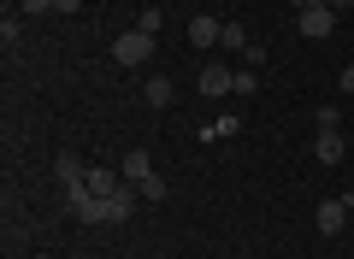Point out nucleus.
Here are the masks:
<instances>
[{
  "mask_svg": "<svg viewBox=\"0 0 354 259\" xmlns=\"http://www.w3.org/2000/svg\"><path fill=\"white\" fill-rule=\"evenodd\" d=\"M118 171H124V183H148V177H153V160H148V148H130L124 160H118Z\"/></svg>",
  "mask_w": 354,
  "mask_h": 259,
  "instance_id": "nucleus-8",
  "label": "nucleus"
},
{
  "mask_svg": "<svg viewBox=\"0 0 354 259\" xmlns=\"http://www.w3.org/2000/svg\"><path fill=\"white\" fill-rule=\"evenodd\" d=\"M195 88H201L207 100H225V95H236V71H230V65H218V59H207L201 77H195Z\"/></svg>",
  "mask_w": 354,
  "mask_h": 259,
  "instance_id": "nucleus-3",
  "label": "nucleus"
},
{
  "mask_svg": "<svg viewBox=\"0 0 354 259\" xmlns=\"http://www.w3.org/2000/svg\"><path fill=\"white\" fill-rule=\"evenodd\" d=\"M53 177H59V189H71V183H83V177H88V165L77 160V153H59V160H53Z\"/></svg>",
  "mask_w": 354,
  "mask_h": 259,
  "instance_id": "nucleus-9",
  "label": "nucleus"
},
{
  "mask_svg": "<svg viewBox=\"0 0 354 259\" xmlns=\"http://www.w3.org/2000/svg\"><path fill=\"white\" fill-rule=\"evenodd\" d=\"M142 100H148L153 112H165L177 100V83H171V77H148V83H142Z\"/></svg>",
  "mask_w": 354,
  "mask_h": 259,
  "instance_id": "nucleus-7",
  "label": "nucleus"
},
{
  "mask_svg": "<svg viewBox=\"0 0 354 259\" xmlns=\"http://www.w3.org/2000/svg\"><path fill=\"white\" fill-rule=\"evenodd\" d=\"M330 30H337V12H330V6H313V12H295V36H307V41H325Z\"/></svg>",
  "mask_w": 354,
  "mask_h": 259,
  "instance_id": "nucleus-4",
  "label": "nucleus"
},
{
  "mask_svg": "<svg viewBox=\"0 0 354 259\" xmlns=\"http://www.w3.org/2000/svg\"><path fill=\"white\" fill-rule=\"evenodd\" d=\"M342 153H348V136H342V130H319L313 160H319V165H342Z\"/></svg>",
  "mask_w": 354,
  "mask_h": 259,
  "instance_id": "nucleus-6",
  "label": "nucleus"
},
{
  "mask_svg": "<svg viewBox=\"0 0 354 259\" xmlns=\"http://www.w3.org/2000/svg\"><path fill=\"white\" fill-rule=\"evenodd\" d=\"M218 48H225V53H236V59H242V53L254 48V36H248V24H225V41H218Z\"/></svg>",
  "mask_w": 354,
  "mask_h": 259,
  "instance_id": "nucleus-10",
  "label": "nucleus"
},
{
  "mask_svg": "<svg viewBox=\"0 0 354 259\" xmlns=\"http://www.w3.org/2000/svg\"><path fill=\"white\" fill-rule=\"evenodd\" d=\"M313 6H330V0H295V12H313Z\"/></svg>",
  "mask_w": 354,
  "mask_h": 259,
  "instance_id": "nucleus-19",
  "label": "nucleus"
},
{
  "mask_svg": "<svg viewBox=\"0 0 354 259\" xmlns=\"http://www.w3.org/2000/svg\"><path fill=\"white\" fill-rule=\"evenodd\" d=\"M342 95H354V65H348V71H342Z\"/></svg>",
  "mask_w": 354,
  "mask_h": 259,
  "instance_id": "nucleus-20",
  "label": "nucleus"
},
{
  "mask_svg": "<svg viewBox=\"0 0 354 259\" xmlns=\"http://www.w3.org/2000/svg\"><path fill=\"white\" fill-rule=\"evenodd\" d=\"M348 218H354V195H330V200H319V207H313V230L319 236H342V230H348Z\"/></svg>",
  "mask_w": 354,
  "mask_h": 259,
  "instance_id": "nucleus-2",
  "label": "nucleus"
},
{
  "mask_svg": "<svg viewBox=\"0 0 354 259\" xmlns=\"http://www.w3.org/2000/svg\"><path fill=\"white\" fill-rule=\"evenodd\" d=\"M160 24H165V12H160V6H148V12L136 18V30H148V36H160Z\"/></svg>",
  "mask_w": 354,
  "mask_h": 259,
  "instance_id": "nucleus-16",
  "label": "nucleus"
},
{
  "mask_svg": "<svg viewBox=\"0 0 354 259\" xmlns=\"http://www.w3.org/2000/svg\"><path fill=\"white\" fill-rule=\"evenodd\" d=\"M53 12H59V18H71V12H83V0H53Z\"/></svg>",
  "mask_w": 354,
  "mask_h": 259,
  "instance_id": "nucleus-17",
  "label": "nucleus"
},
{
  "mask_svg": "<svg viewBox=\"0 0 354 259\" xmlns=\"http://www.w3.org/2000/svg\"><path fill=\"white\" fill-rule=\"evenodd\" d=\"M136 195H142V200H153V207H160V200H165V177H148V183H136Z\"/></svg>",
  "mask_w": 354,
  "mask_h": 259,
  "instance_id": "nucleus-15",
  "label": "nucleus"
},
{
  "mask_svg": "<svg viewBox=\"0 0 354 259\" xmlns=\"http://www.w3.org/2000/svg\"><path fill=\"white\" fill-rule=\"evenodd\" d=\"M313 124H319V130H342V106H330V100H325V106L313 112Z\"/></svg>",
  "mask_w": 354,
  "mask_h": 259,
  "instance_id": "nucleus-12",
  "label": "nucleus"
},
{
  "mask_svg": "<svg viewBox=\"0 0 354 259\" xmlns=\"http://www.w3.org/2000/svg\"><path fill=\"white\" fill-rule=\"evenodd\" d=\"M18 41H24V24H18V18H12V12H6V18H0V48L12 53V48H18Z\"/></svg>",
  "mask_w": 354,
  "mask_h": 259,
  "instance_id": "nucleus-11",
  "label": "nucleus"
},
{
  "mask_svg": "<svg viewBox=\"0 0 354 259\" xmlns=\"http://www.w3.org/2000/svg\"><path fill=\"white\" fill-rule=\"evenodd\" d=\"M236 130H242V124H236V118H230V112H225V118H218V124H207L201 136H207V142H218V136H236Z\"/></svg>",
  "mask_w": 354,
  "mask_h": 259,
  "instance_id": "nucleus-13",
  "label": "nucleus"
},
{
  "mask_svg": "<svg viewBox=\"0 0 354 259\" xmlns=\"http://www.w3.org/2000/svg\"><path fill=\"white\" fill-rule=\"evenodd\" d=\"M218 41H225V24H218L213 12H195V18H189V48L207 53V48H218Z\"/></svg>",
  "mask_w": 354,
  "mask_h": 259,
  "instance_id": "nucleus-5",
  "label": "nucleus"
},
{
  "mask_svg": "<svg viewBox=\"0 0 354 259\" xmlns=\"http://www.w3.org/2000/svg\"><path fill=\"white\" fill-rule=\"evenodd\" d=\"M24 12H30V18H41V12H53V0H24Z\"/></svg>",
  "mask_w": 354,
  "mask_h": 259,
  "instance_id": "nucleus-18",
  "label": "nucleus"
},
{
  "mask_svg": "<svg viewBox=\"0 0 354 259\" xmlns=\"http://www.w3.org/2000/svg\"><path fill=\"white\" fill-rule=\"evenodd\" d=\"M153 59V36L148 30H124V36H113V65H124V71H136V65Z\"/></svg>",
  "mask_w": 354,
  "mask_h": 259,
  "instance_id": "nucleus-1",
  "label": "nucleus"
},
{
  "mask_svg": "<svg viewBox=\"0 0 354 259\" xmlns=\"http://www.w3.org/2000/svg\"><path fill=\"white\" fill-rule=\"evenodd\" d=\"M236 95H260V71H254V65L236 71Z\"/></svg>",
  "mask_w": 354,
  "mask_h": 259,
  "instance_id": "nucleus-14",
  "label": "nucleus"
}]
</instances>
